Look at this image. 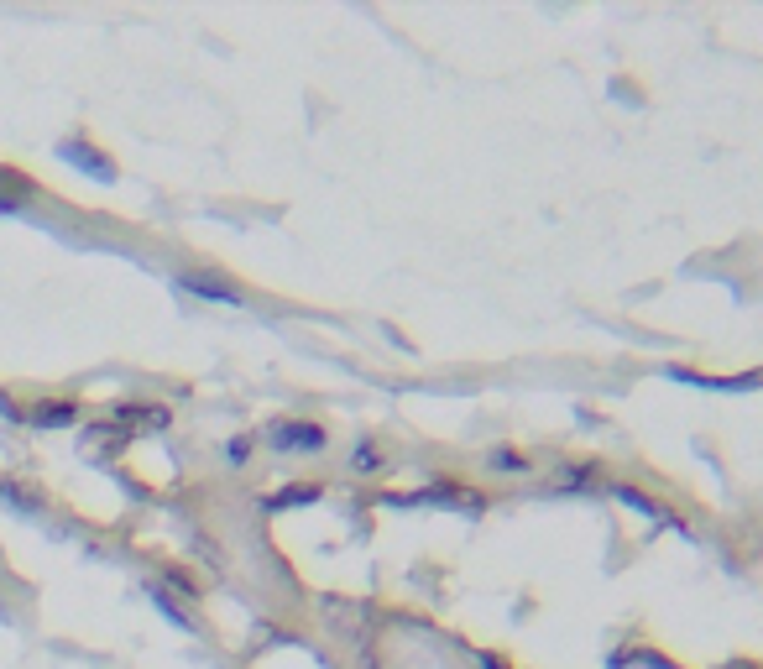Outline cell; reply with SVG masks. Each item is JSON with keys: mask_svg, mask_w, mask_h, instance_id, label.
<instances>
[{"mask_svg": "<svg viewBox=\"0 0 763 669\" xmlns=\"http://www.w3.org/2000/svg\"><path fill=\"white\" fill-rule=\"evenodd\" d=\"M267 445L283 450V455H293V450L319 455V450L330 445V434H325V424H309V419H277V424L267 429Z\"/></svg>", "mask_w": 763, "mask_h": 669, "instance_id": "6da1fadb", "label": "cell"}, {"mask_svg": "<svg viewBox=\"0 0 763 669\" xmlns=\"http://www.w3.org/2000/svg\"><path fill=\"white\" fill-rule=\"evenodd\" d=\"M58 157L63 163H74L79 173H89V178H100V183H115V163L100 152V147H89L84 136H68V142H58Z\"/></svg>", "mask_w": 763, "mask_h": 669, "instance_id": "7a4b0ae2", "label": "cell"}, {"mask_svg": "<svg viewBox=\"0 0 763 669\" xmlns=\"http://www.w3.org/2000/svg\"><path fill=\"white\" fill-rule=\"evenodd\" d=\"M664 377L690 382V387H706V392H753L763 387V372H737V377H701V372H685V366H669Z\"/></svg>", "mask_w": 763, "mask_h": 669, "instance_id": "3957f363", "label": "cell"}, {"mask_svg": "<svg viewBox=\"0 0 763 669\" xmlns=\"http://www.w3.org/2000/svg\"><path fill=\"white\" fill-rule=\"evenodd\" d=\"M178 288H189V293H199V298H210V304H246V298L230 288V283H220V278H210V272H178Z\"/></svg>", "mask_w": 763, "mask_h": 669, "instance_id": "277c9868", "label": "cell"}, {"mask_svg": "<svg viewBox=\"0 0 763 669\" xmlns=\"http://www.w3.org/2000/svg\"><path fill=\"white\" fill-rule=\"evenodd\" d=\"M74 419H79V403H68V398L37 403V408L27 413V424H37V429H58V424H74Z\"/></svg>", "mask_w": 763, "mask_h": 669, "instance_id": "5b68a950", "label": "cell"}, {"mask_svg": "<svg viewBox=\"0 0 763 669\" xmlns=\"http://www.w3.org/2000/svg\"><path fill=\"white\" fill-rule=\"evenodd\" d=\"M298 502H319L314 481H304V487H283L277 497H267V513H283V507H298Z\"/></svg>", "mask_w": 763, "mask_h": 669, "instance_id": "8992f818", "label": "cell"}, {"mask_svg": "<svg viewBox=\"0 0 763 669\" xmlns=\"http://www.w3.org/2000/svg\"><path fill=\"white\" fill-rule=\"evenodd\" d=\"M351 471H356V476H377V471H382V455H377L372 440H361V445L351 450Z\"/></svg>", "mask_w": 763, "mask_h": 669, "instance_id": "52a82bcc", "label": "cell"}, {"mask_svg": "<svg viewBox=\"0 0 763 669\" xmlns=\"http://www.w3.org/2000/svg\"><path fill=\"white\" fill-rule=\"evenodd\" d=\"M492 466H497L502 476H523V471H528V455H518V450L502 445V450H492Z\"/></svg>", "mask_w": 763, "mask_h": 669, "instance_id": "ba28073f", "label": "cell"}, {"mask_svg": "<svg viewBox=\"0 0 763 669\" xmlns=\"http://www.w3.org/2000/svg\"><path fill=\"white\" fill-rule=\"evenodd\" d=\"M251 445H257L251 434H236V440L225 445V460H230V466H246V460H251Z\"/></svg>", "mask_w": 763, "mask_h": 669, "instance_id": "9c48e42d", "label": "cell"}, {"mask_svg": "<svg viewBox=\"0 0 763 669\" xmlns=\"http://www.w3.org/2000/svg\"><path fill=\"white\" fill-rule=\"evenodd\" d=\"M152 602H157V612H163V617H173V622H178L183 633H194V622H189V617H183V612H178V607L168 602V591H152Z\"/></svg>", "mask_w": 763, "mask_h": 669, "instance_id": "30bf717a", "label": "cell"}, {"mask_svg": "<svg viewBox=\"0 0 763 669\" xmlns=\"http://www.w3.org/2000/svg\"><path fill=\"white\" fill-rule=\"evenodd\" d=\"M0 183H11V189H16L21 199H32V194H37V189H32V183H27V178H21L16 168H0Z\"/></svg>", "mask_w": 763, "mask_h": 669, "instance_id": "8fae6325", "label": "cell"}, {"mask_svg": "<svg viewBox=\"0 0 763 669\" xmlns=\"http://www.w3.org/2000/svg\"><path fill=\"white\" fill-rule=\"evenodd\" d=\"M586 481H591V466H581V471H565V476H560V487H586Z\"/></svg>", "mask_w": 763, "mask_h": 669, "instance_id": "7c38bea8", "label": "cell"}, {"mask_svg": "<svg viewBox=\"0 0 763 669\" xmlns=\"http://www.w3.org/2000/svg\"><path fill=\"white\" fill-rule=\"evenodd\" d=\"M0 215H21V204H16V199H6V194H0Z\"/></svg>", "mask_w": 763, "mask_h": 669, "instance_id": "4fadbf2b", "label": "cell"}, {"mask_svg": "<svg viewBox=\"0 0 763 669\" xmlns=\"http://www.w3.org/2000/svg\"><path fill=\"white\" fill-rule=\"evenodd\" d=\"M481 664H487V669H507V664H502V659H481Z\"/></svg>", "mask_w": 763, "mask_h": 669, "instance_id": "5bb4252c", "label": "cell"}]
</instances>
